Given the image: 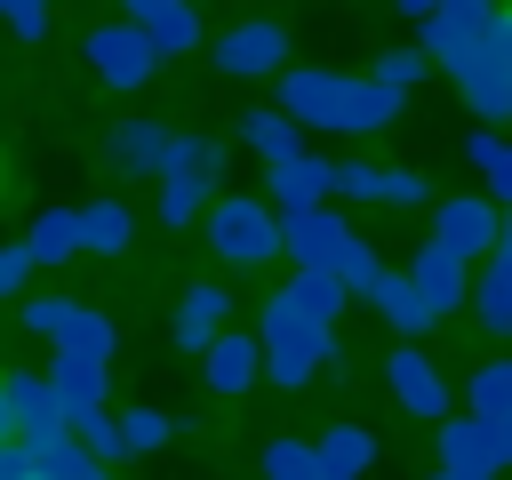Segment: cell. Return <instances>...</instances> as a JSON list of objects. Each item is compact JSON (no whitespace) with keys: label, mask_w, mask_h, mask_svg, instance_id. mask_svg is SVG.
<instances>
[{"label":"cell","mask_w":512,"mask_h":480,"mask_svg":"<svg viewBox=\"0 0 512 480\" xmlns=\"http://www.w3.org/2000/svg\"><path fill=\"white\" fill-rule=\"evenodd\" d=\"M464 408L488 416V424H512V352H496V360H480L464 376Z\"/></svg>","instance_id":"cell-25"},{"label":"cell","mask_w":512,"mask_h":480,"mask_svg":"<svg viewBox=\"0 0 512 480\" xmlns=\"http://www.w3.org/2000/svg\"><path fill=\"white\" fill-rule=\"evenodd\" d=\"M16 320H24L32 336H48L56 352H80V360H112V352H120L112 320H104L96 304H72V296H24Z\"/></svg>","instance_id":"cell-6"},{"label":"cell","mask_w":512,"mask_h":480,"mask_svg":"<svg viewBox=\"0 0 512 480\" xmlns=\"http://www.w3.org/2000/svg\"><path fill=\"white\" fill-rule=\"evenodd\" d=\"M0 424H8V440H56V432H72L48 368H16V376L0 384Z\"/></svg>","instance_id":"cell-10"},{"label":"cell","mask_w":512,"mask_h":480,"mask_svg":"<svg viewBox=\"0 0 512 480\" xmlns=\"http://www.w3.org/2000/svg\"><path fill=\"white\" fill-rule=\"evenodd\" d=\"M440 472H448V480H496V472H504V424L456 408V416L440 424Z\"/></svg>","instance_id":"cell-11"},{"label":"cell","mask_w":512,"mask_h":480,"mask_svg":"<svg viewBox=\"0 0 512 480\" xmlns=\"http://www.w3.org/2000/svg\"><path fill=\"white\" fill-rule=\"evenodd\" d=\"M216 336H232V296H224V280H192V288L176 296L168 344H176V352H192V360H208V344H216Z\"/></svg>","instance_id":"cell-14"},{"label":"cell","mask_w":512,"mask_h":480,"mask_svg":"<svg viewBox=\"0 0 512 480\" xmlns=\"http://www.w3.org/2000/svg\"><path fill=\"white\" fill-rule=\"evenodd\" d=\"M496 16H504L496 0H440V8L416 24V48L432 56V72L464 80V72L480 64V48H488V24H496Z\"/></svg>","instance_id":"cell-4"},{"label":"cell","mask_w":512,"mask_h":480,"mask_svg":"<svg viewBox=\"0 0 512 480\" xmlns=\"http://www.w3.org/2000/svg\"><path fill=\"white\" fill-rule=\"evenodd\" d=\"M336 176H344V160H320V152H296V160H280L272 168V208L280 216H296V208H328L336 200Z\"/></svg>","instance_id":"cell-17"},{"label":"cell","mask_w":512,"mask_h":480,"mask_svg":"<svg viewBox=\"0 0 512 480\" xmlns=\"http://www.w3.org/2000/svg\"><path fill=\"white\" fill-rule=\"evenodd\" d=\"M192 8H200V0H192Z\"/></svg>","instance_id":"cell-45"},{"label":"cell","mask_w":512,"mask_h":480,"mask_svg":"<svg viewBox=\"0 0 512 480\" xmlns=\"http://www.w3.org/2000/svg\"><path fill=\"white\" fill-rule=\"evenodd\" d=\"M80 232H88V256H128V240H136V208L128 200H80Z\"/></svg>","instance_id":"cell-22"},{"label":"cell","mask_w":512,"mask_h":480,"mask_svg":"<svg viewBox=\"0 0 512 480\" xmlns=\"http://www.w3.org/2000/svg\"><path fill=\"white\" fill-rule=\"evenodd\" d=\"M392 8H400V16H416V24H424V16H432V8H440V0H392Z\"/></svg>","instance_id":"cell-41"},{"label":"cell","mask_w":512,"mask_h":480,"mask_svg":"<svg viewBox=\"0 0 512 480\" xmlns=\"http://www.w3.org/2000/svg\"><path fill=\"white\" fill-rule=\"evenodd\" d=\"M256 336H264V376H272L280 392H304L320 368H336V320H328V312H312L288 280L264 296Z\"/></svg>","instance_id":"cell-1"},{"label":"cell","mask_w":512,"mask_h":480,"mask_svg":"<svg viewBox=\"0 0 512 480\" xmlns=\"http://www.w3.org/2000/svg\"><path fill=\"white\" fill-rule=\"evenodd\" d=\"M280 112L304 120V128L352 136V120H360V80L336 72V64H288V72H280Z\"/></svg>","instance_id":"cell-3"},{"label":"cell","mask_w":512,"mask_h":480,"mask_svg":"<svg viewBox=\"0 0 512 480\" xmlns=\"http://www.w3.org/2000/svg\"><path fill=\"white\" fill-rule=\"evenodd\" d=\"M480 56H488V64H504V72H512V8H504V16H496V24H488V48H480Z\"/></svg>","instance_id":"cell-39"},{"label":"cell","mask_w":512,"mask_h":480,"mask_svg":"<svg viewBox=\"0 0 512 480\" xmlns=\"http://www.w3.org/2000/svg\"><path fill=\"white\" fill-rule=\"evenodd\" d=\"M472 312H480V328H488V336H512V248H496V256L480 264Z\"/></svg>","instance_id":"cell-26"},{"label":"cell","mask_w":512,"mask_h":480,"mask_svg":"<svg viewBox=\"0 0 512 480\" xmlns=\"http://www.w3.org/2000/svg\"><path fill=\"white\" fill-rule=\"evenodd\" d=\"M160 8H176V0H120V16H136V24H152Z\"/></svg>","instance_id":"cell-40"},{"label":"cell","mask_w":512,"mask_h":480,"mask_svg":"<svg viewBox=\"0 0 512 480\" xmlns=\"http://www.w3.org/2000/svg\"><path fill=\"white\" fill-rule=\"evenodd\" d=\"M224 160H232V144H216V136H176V160H168V176H208V184H224Z\"/></svg>","instance_id":"cell-32"},{"label":"cell","mask_w":512,"mask_h":480,"mask_svg":"<svg viewBox=\"0 0 512 480\" xmlns=\"http://www.w3.org/2000/svg\"><path fill=\"white\" fill-rule=\"evenodd\" d=\"M336 280H344V288H352V296H360V304H368V296H376V288H384V280H392V272H384V256H376V248H368V240H352V256H344V264H336Z\"/></svg>","instance_id":"cell-35"},{"label":"cell","mask_w":512,"mask_h":480,"mask_svg":"<svg viewBox=\"0 0 512 480\" xmlns=\"http://www.w3.org/2000/svg\"><path fill=\"white\" fill-rule=\"evenodd\" d=\"M368 72H376L384 88H400V96H416V80L432 72V56H424V48H384V56L368 64Z\"/></svg>","instance_id":"cell-34"},{"label":"cell","mask_w":512,"mask_h":480,"mask_svg":"<svg viewBox=\"0 0 512 480\" xmlns=\"http://www.w3.org/2000/svg\"><path fill=\"white\" fill-rule=\"evenodd\" d=\"M432 240L456 248V256H472V264H488L504 248V200L496 192H448V200H432Z\"/></svg>","instance_id":"cell-7"},{"label":"cell","mask_w":512,"mask_h":480,"mask_svg":"<svg viewBox=\"0 0 512 480\" xmlns=\"http://www.w3.org/2000/svg\"><path fill=\"white\" fill-rule=\"evenodd\" d=\"M288 288H296V296H304L312 312H328V320H336V312L352 304V288H344L336 272H288Z\"/></svg>","instance_id":"cell-36"},{"label":"cell","mask_w":512,"mask_h":480,"mask_svg":"<svg viewBox=\"0 0 512 480\" xmlns=\"http://www.w3.org/2000/svg\"><path fill=\"white\" fill-rule=\"evenodd\" d=\"M200 376H208V392L216 400H240V392H256V376H264V336H216L208 344V360H200Z\"/></svg>","instance_id":"cell-18"},{"label":"cell","mask_w":512,"mask_h":480,"mask_svg":"<svg viewBox=\"0 0 512 480\" xmlns=\"http://www.w3.org/2000/svg\"><path fill=\"white\" fill-rule=\"evenodd\" d=\"M216 72L224 80H280L288 72V32L272 16H240L232 32H216Z\"/></svg>","instance_id":"cell-9"},{"label":"cell","mask_w":512,"mask_h":480,"mask_svg":"<svg viewBox=\"0 0 512 480\" xmlns=\"http://www.w3.org/2000/svg\"><path fill=\"white\" fill-rule=\"evenodd\" d=\"M208 248H216L232 272H256V264L288 256V216H280L272 200H256V192H224V200L208 208Z\"/></svg>","instance_id":"cell-2"},{"label":"cell","mask_w":512,"mask_h":480,"mask_svg":"<svg viewBox=\"0 0 512 480\" xmlns=\"http://www.w3.org/2000/svg\"><path fill=\"white\" fill-rule=\"evenodd\" d=\"M304 136H312V128H304V120H288L280 104H264V112L248 104V112H240V144H248V152H256L264 168H280V160H296V152H312Z\"/></svg>","instance_id":"cell-19"},{"label":"cell","mask_w":512,"mask_h":480,"mask_svg":"<svg viewBox=\"0 0 512 480\" xmlns=\"http://www.w3.org/2000/svg\"><path fill=\"white\" fill-rule=\"evenodd\" d=\"M256 472H264V480H328V464H320V440H264Z\"/></svg>","instance_id":"cell-30"},{"label":"cell","mask_w":512,"mask_h":480,"mask_svg":"<svg viewBox=\"0 0 512 480\" xmlns=\"http://www.w3.org/2000/svg\"><path fill=\"white\" fill-rule=\"evenodd\" d=\"M456 88H464V104H472V120H480V128H504V120H512V72H504V64H488V56H480Z\"/></svg>","instance_id":"cell-24"},{"label":"cell","mask_w":512,"mask_h":480,"mask_svg":"<svg viewBox=\"0 0 512 480\" xmlns=\"http://www.w3.org/2000/svg\"><path fill=\"white\" fill-rule=\"evenodd\" d=\"M24 248L40 256V272H64L72 256H88V232H80V208H40V216H32V232H24Z\"/></svg>","instance_id":"cell-21"},{"label":"cell","mask_w":512,"mask_h":480,"mask_svg":"<svg viewBox=\"0 0 512 480\" xmlns=\"http://www.w3.org/2000/svg\"><path fill=\"white\" fill-rule=\"evenodd\" d=\"M0 16H8V32H16V40H40V32H48V16H56V0H0Z\"/></svg>","instance_id":"cell-38"},{"label":"cell","mask_w":512,"mask_h":480,"mask_svg":"<svg viewBox=\"0 0 512 480\" xmlns=\"http://www.w3.org/2000/svg\"><path fill=\"white\" fill-rule=\"evenodd\" d=\"M144 32H152V48H160V56H192V48H200V8H192V0H176V8H160Z\"/></svg>","instance_id":"cell-31"},{"label":"cell","mask_w":512,"mask_h":480,"mask_svg":"<svg viewBox=\"0 0 512 480\" xmlns=\"http://www.w3.org/2000/svg\"><path fill=\"white\" fill-rule=\"evenodd\" d=\"M40 448V480H112V464L80 440V432H56V440H32Z\"/></svg>","instance_id":"cell-27"},{"label":"cell","mask_w":512,"mask_h":480,"mask_svg":"<svg viewBox=\"0 0 512 480\" xmlns=\"http://www.w3.org/2000/svg\"><path fill=\"white\" fill-rule=\"evenodd\" d=\"M352 224H344V208H296L288 216V264L296 272H336L344 256H352Z\"/></svg>","instance_id":"cell-12"},{"label":"cell","mask_w":512,"mask_h":480,"mask_svg":"<svg viewBox=\"0 0 512 480\" xmlns=\"http://www.w3.org/2000/svg\"><path fill=\"white\" fill-rule=\"evenodd\" d=\"M336 200H368V208H432V184L416 168H384V160H344Z\"/></svg>","instance_id":"cell-16"},{"label":"cell","mask_w":512,"mask_h":480,"mask_svg":"<svg viewBox=\"0 0 512 480\" xmlns=\"http://www.w3.org/2000/svg\"><path fill=\"white\" fill-rule=\"evenodd\" d=\"M400 272L432 296V312H440V320H448V312H464V304H472V288H480V264H472V256H456V248H440V240H424Z\"/></svg>","instance_id":"cell-13"},{"label":"cell","mask_w":512,"mask_h":480,"mask_svg":"<svg viewBox=\"0 0 512 480\" xmlns=\"http://www.w3.org/2000/svg\"><path fill=\"white\" fill-rule=\"evenodd\" d=\"M504 464H512V424H504Z\"/></svg>","instance_id":"cell-43"},{"label":"cell","mask_w":512,"mask_h":480,"mask_svg":"<svg viewBox=\"0 0 512 480\" xmlns=\"http://www.w3.org/2000/svg\"><path fill=\"white\" fill-rule=\"evenodd\" d=\"M80 56H88V72H96L104 88H120V96L152 88V80H160V64H168L136 16H112V24H96V32L80 40Z\"/></svg>","instance_id":"cell-5"},{"label":"cell","mask_w":512,"mask_h":480,"mask_svg":"<svg viewBox=\"0 0 512 480\" xmlns=\"http://www.w3.org/2000/svg\"><path fill=\"white\" fill-rule=\"evenodd\" d=\"M368 304H376V320H384V328H392L400 344H416V336H432V328H440L432 296H424V288H416L408 272H392V280H384V288H376Z\"/></svg>","instance_id":"cell-20"},{"label":"cell","mask_w":512,"mask_h":480,"mask_svg":"<svg viewBox=\"0 0 512 480\" xmlns=\"http://www.w3.org/2000/svg\"><path fill=\"white\" fill-rule=\"evenodd\" d=\"M168 408H152V400H136V408H120V448L128 456H152V448H168Z\"/></svg>","instance_id":"cell-33"},{"label":"cell","mask_w":512,"mask_h":480,"mask_svg":"<svg viewBox=\"0 0 512 480\" xmlns=\"http://www.w3.org/2000/svg\"><path fill=\"white\" fill-rule=\"evenodd\" d=\"M320 464H328V480H368L376 432H368V424H328V432H320Z\"/></svg>","instance_id":"cell-23"},{"label":"cell","mask_w":512,"mask_h":480,"mask_svg":"<svg viewBox=\"0 0 512 480\" xmlns=\"http://www.w3.org/2000/svg\"><path fill=\"white\" fill-rule=\"evenodd\" d=\"M384 392H392L416 424H448V416H456L448 376H440V360H432L424 344H392V360H384Z\"/></svg>","instance_id":"cell-8"},{"label":"cell","mask_w":512,"mask_h":480,"mask_svg":"<svg viewBox=\"0 0 512 480\" xmlns=\"http://www.w3.org/2000/svg\"><path fill=\"white\" fill-rule=\"evenodd\" d=\"M504 248H512V208H504Z\"/></svg>","instance_id":"cell-42"},{"label":"cell","mask_w":512,"mask_h":480,"mask_svg":"<svg viewBox=\"0 0 512 480\" xmlns=\"http://www.w3.org/2000/svg\"><path fill=\"white\" fill-rule=\"evenodd\" d=\"M104 160L120 168V176H152V184H168V160H176V128L168 120H120L112 136H104Z\"/></svg>","instance_id":"cell-15"},{"label":"cell","mask_w":512,"mask_h":480,"mask_svg":"<svg viewBox=\"0 0 512 480\" xmlns=\"http://www.w3.org/2000/svg\"><path fill=\"white\" fill-rule=\"evenodd\" d=\"M32 272H40V256H32L24 240H16V248H0V296H8V304H24V296H32Z\"/></svg>","instance_id":"cell-37"},{"label":"cell","mask_w":512,"mask_h":480,"mask_svg":"<svg viewBox=\"0 0 512 480\" xmlns=\"http://www.w3.org/2000/svg\"><path fill=\"white\" fill-rule=\"evenodd\" d=\"M432 480H448V472H432Z\"/></svg>","instance_id":"cell-44"},{"label":"cell","mask_w":512,"mask_h":480,"mask_svg":"<svg viewBox=\"0 0 512 480\" xmlns=\"http://www.w3.org/2000/svg\"><path fill=\"white\" fill-rule=\"evenodd\" d=\"M216 200H224V192H216L208 176H168V184H160V224H176V232H184L192 216L208 224V208H216Z\"/></svg>","instance_id":"cell-29"},{"label":"cell","mask_w":512,"mask_h":480,"mask_svg":"<svg viewBox=\"0 0 512 480\" xmlns=\"http://www.w3.org/2000/svg\"><path fill=\"white\" fill-rule=\"evenodd\" d=\"M464 160H472L480 184L512 208V136H504V128H472V136H464Z\"/></svg>","instance_id":"cell-28"}]
</instances>
